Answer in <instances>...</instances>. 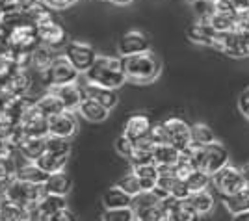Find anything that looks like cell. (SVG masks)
Returning <instances> with one entry per match:
<instances>
[{
	"mask_svg": "<svg viewBox=\"0 0 249 221\" xmlns=\"http://www.w3.org/2000/svg\"><path fill=\"white\" fill-rule=\"evenodd\" d=\"M84 74H86L88 82L104 85V87H112V89H117V87H121L126 82L123 58H114V56L97 54L93 65Z\"/></svg>",
	"mask_w": 249,
	"mask_h": 221,
	"instance_id": "1",
	"label": "cell"
},
{
	"mask_svg": "<svg viewBox=\"0 0 249 221\" xmlns=\"http://www.w3.org/2000/svg\"><path fill=\"white\" fill-rule=\"evenodd\" d=\"M123 67L126 80L134 84H149L155 82L160 74V62L155 54L142 52L123 58Z\"/></svg>",
	"mask_w": 249,
	"mask_h": 221,
	"instance_id": "2",
	"label": "cell"
},
{
	"mask_svg": "<svg viewBox=\"0 0 249 221\" xmlns=\"http://www.w3.org/2000/svg\"><path fill=\"white\" fill-rule=\"evenodd\" d=\"M212 188L219 195V199L244 191L246 189L244 169H240L238 166H232V164H227L225 168H221L212 175Z\"/></svg>",
	"mask_w": 249,
	"mask_h": 221,
	"instance_id": "3",
	"label": "cell"
},
{
	"mask_svg": "<svg viewBox=\"0 0 249 221\" xmlns=\"http://www.w3.org/2000/svg\"><path fill=\"white\" fill-rule=\"evenodd\" d=\"M78 71L73 67V63L69 62L67 58H65V54L63 56H56L54 58V62L41 71V78L45 85H49V87H56V85H63V84H73L78 80Z\"/></svg>",
	"mask_w": 249,
	"mask_h": 221,
	"instance_id": "4",
	"label": "cell"
},
{
	"mask_svg": "<svg viewBox=\"0 0 249 221\" xmlns=\"http://www.w3.org/2000/svg\"><path fill=\"white\" fill-rule=\"evenodd\" d=\"M214 49H218L232 58L249 56V30L236 28V30L225 32V34H218Z\"/></svg>",
	"mask_w": 249,
	"mask_h": 221,
	"instance_id": "5",
	"label": "cell"
},
{
	"mask_svg": "<svg viewBox=\"0 0 249 221\" xmlns=\"http://www.w3.org/2000/svg\"><path fill=\"white\" fill-rule=\"evenodd\" d=\"M164 126V134H166V141L175 145L177 149L184 151L186 147L192 145V126L188 125L182 117H166L162 121Z\"/></svg>",
	"mask_w": 249,
	"mask_h": 221,
	"instance_id": "6",
	"label": "cell"
},
{
	"mask_svg": "<svg viewBox=\"0 0 249 221\" xmlns=\"http://www.w3.org/2000/svg\"><path fill=\"white\" fill-rule=\"evenodd\" d=\"M65 58L73 63V67L78 73H86L93 65L97 54H95L93 47L88 43L71 41L65 47Z\"/></svg>",
	"mask_w": 249,
	"mask_h": 221,
	"instance_id": "7",
	"label": "cell"
},
{
	"mask_svg": "<svg viewBox=\"0 0 249 221\" xmlns=\"http://www.w3.org/2000/svg\"><path fill=\"white\" fill-rule=\"evenodd\" d=\"M149 49H151V41H149V37L145 34L140 30L124 32L123 35L119 37V43H117V51L121 54V58L149 52Z\"/></svg>",
	"mask_w": 249,
	"mask_h": 221,
	"instance_id": "8",
	"label": "cell"
},
{
	"mask_svg": "<svg viewBox=\"0 0 249 221\" xmlns=\"http://www.w3.org/2000/svg\"><path fill=\"white\" fill-rule=\"evenodd\" d=\"M78 130V123L74 119L73 112L63 110L56 116L49 117V136L54 137H65L71 139Z\"/></svg>",
	"mask_w": 249,
	"mask_h": 221,
	"instance_id": "9",
	"label": "cell"
},
{
	"mask_svg": "<svg viewBox=\"0 0 249 221\" xmlns=\"http://www.w3.org/2000/svg\"><path fill=\"white\" fill-rule=\"evenodd\" d=\"M51 91L62 101L63 108L69 110V112H76L78 106L82 104V101L86 99V89H84V85H78L76 82H73V84L56 85V87H51Z\"/></svg>",
	"mask_w": 249,
	"mask_h": 221,
	"instance_id": "10",
	"label": "cell"
},
{
	"mask_svg": "<svg viewBox=\"0 0 249 221\" xmlns=\"http://www.w3.org/2000/svg\"><path fill=\"white\" fill-rule=\"evenodd\" d=\"M51 173H47L45 169L34 162V160H26L22 158L21 164H15V179L24 180V182H30V184H39L43 186L47 179H49Z\"/></svg>",
	"mask_w": 249,
	"mask_h": 221,
	"instance_id": "11",
	"label": "cell"
},
{
	"mask_svg": "<svg viewBox=\"0 0 249 221\" xmlns=\"http://www.w3.org/2000/svg\"><path fill=\"white\" fill-rule=\"evenodd\" d=\"M151 126H153V121L147 114H134V116H130L124 121L123 134L130 137L132 141H138L142 137L149 136Z\"/></svg>",
	"mask_w": 249,
	"mask_h": 221,
	"instance_id": "12",
	"label": "cell"
},
{
	"mask_svg": "<svg viewBox=\"0 0 249 221\" xmlns=\"http://www.w3.org/2000/svg\"><path fill=\"white\" fill-rule=\"evenodd\" d=\"M43 189L45 193H52V195H62V197H67L73 189V179L69 173L65 171H56V173H51L47 182L43 184Z\"/></svg>",
	"mask_w": 249,
	"mask_h": 221,
	"instance_id": "13",
	"label": "cell"
},
{
	"mask_svg": "<svg viewBox=\"0 0 249 221\" xmlns=\"http://www.w3.org/2000/svg\"><path fill=\"white\" fill-rule=\"evenodd\" d=\"M76 112H78L86 121H89V123H93V125L104 123V121L108 119V116H110V110H108V108H104L101 102H97L95 99L88 97V95H86V99L82 101V104L78 106Z\"/></svg>",
	"mask_w": 249,
	"mask_h": 221,
	"instance_id": "14",
	"label": "cell"
},
{
	"mask_svg": "<svg viewBox=\"0 0 249 221\" xmlns=\"http://www.w3.org/2000/svg\"><path fill=\"white\" fill-rule=\"evenodd\" d=\"M188 37L194 43L205 45V47H214L218 39V32L212 28L208 21H197L188 28Z\"/></svg>",
	"mask_w": 249,
	"mask_h": 221,
	"instance_id": "15",
	"label": "cell"
},
{
	"mask_svg": "<svg viewBox=\"0 0 249 221\" xmlns=\"http://www.w3.org/2000/svg\"><path fill=\"white\" fill-rule=\"evenodd\" d=\"M84 89H86V95L88 97H91L95 99L97 102H101L104 108H108V110H114L117 102H119V95L115 89L112 87H104V85H97V84H91V82H88V84L84 85Z\"/></svg>",
	"mask_w": 249,
	"mask_h": 221,
	"instance_id": "16",
	"label": "cell"
},
{
	"mask_svg": "<svg viewBox=\"0 0 249 221\" xmlns=\"http://www.w3.org/2000/svg\"><path fill=\"white\" fill-rule=\"evenodd\" d=\"M238 21H240V11H223V10H218L208 19V22L212 24V28L218 32V34L236 30L238 28Z\"/></svg>",
	"mask_w": 249,
	"mask_h": 221,
	"instance_id": "17",
	"label": "cell"
},
{
	"mask_svg": "<svg viewBox=\"0 0 249 221\" xmlns=\"http://www.w3.org/2000/svg\"><path fill=\"white\" fill-rule=\"evenodd\" d=\"M180 158V149H177L175 145L171 143H156L155 149H153V160H155L156 166H171L175 168L177 162Z\"/></svg>",
	"mask_w": 249,
	"mask_h": 221,
	"instance_id": "18",
	"label": "cell"
},
{
	"mask_svg": "<svg viewBox=\"0 0 249 221\" xmlns=\"http://www.w3.org/2000/svg\"><path fill=\"white\" fill-rule=\"evenodd\" d=\"M132 199L134 197H130L126 191H123L115 184V186L104 189L103 206L104 208H126V206H132Z\"/></svg>",
	"mask_w": 249,
	"mask_h": 221,
	"instance_id": "19",
	"label": "cell"
},
{
	"mask_svg": "<svg viewBox=\"0 0 249 221\" xmlns=\"http://www.w3.org/2000/svg\"><path fill=\"white\" fill-rule=\"evenodd\" d=\"M186 201L197 216H207V214H210V212L214 210V206H216L214 195H212L208 189H201V191L190 193V197H188Z\"/></svg>",
	"mask_w": 249,
	"mask_h": 221,
	"instance_id": "20",
	"label": "cell"
},
{
	"mask_svg": "<svg viewBox=\"0 0 249 221\" xmlns=\"http://www.w3.org/2000/svg\"><path fill=\"white\" fill-rule=\"evenodd\" d=\"M69 162V154H62L51 149L45 147V153L37 158V164L41 166L47 173H56V171H65V166Z\"/></svg>",
	"mask_w": 249,
	"mask_h": 221,
	"instance_id": "21",
	"label": "cell"
},
{
	"mask_svg": "<svg viewBox=\"0 0 249 221\" xmlns=\"http://www.w3.org/2000/svg\"><path fill=\"white\" fill-rule=\"evenodd\" d=\"M45 147H47V137H22L21 143L17 145L19 153H21L22 158L26 160H34L37 162V158L45 153Z\"/></svg>",
	"mask_w": 249,
	"mask_h": 221,
	"instance_id": "22",
	"label": "cell"
},
{
	"mask_svg": "<svg viewBox=\"0 0 249 221\" xmlns=\"http://www.w3.org/2000/svg\"><path fill=\"white\" fill-rule=\"evenodd\" d=\"M0 221H28V210L17 203L0 199Z\"/></svg>",
	"mask_w": 249,
	"mask_h": 221,
	"instance_id": "23",
	"label": "cell"
},
{
	"mask_svg": "<svg viewBox=\"0 0 249 221\" xmlns=\"http://www.w3.org/2000/svg\"><path fill=\"white\" fill-rule=\"evenodd\" d=\"M221 203H223V206L227 208V212L231 216L240 214V212H246L249 210V191L244 189V191H238V193L221 197Z\"/></svg>",
	"mask_w": 249,
	"mask_h": 221,
	"instance_id": "24",
	"label": "cell"
},
{
	"mask_svg": "<svg viewBox=\"0 0 249 221\" xmlns=\"http://www.w3.org/2000/svg\"><path fill=\"white\" fill-rule=\"evenodd\" d=\"M36 108H37L45 117H52V116H56V114H60V112L65 110L63 104H62V101L52 93V91L45 93L41 99H37V101H36Z\"/></svg>",
	"mask_w": 249,
	"mask_h": 221,
	"instance_id": "25",
	"label": "cell"
},
{
	"mask_svg": "<svg viewBox=\"0 0 249 221\" xmlns=\"http://www.w3.org/2000/svg\"><path fill=\"white\" fill-rule=\"evenodd\" d=\"M167 221H197L199 216L194 212V208L188 204V201H178L175 206L166 214Z\"/></svg>",
	"mask_w": 249,
	"mask_h": 221,
	"instance_id": "26",
	"label": "cell"
},
{
	"mask_svg": "<svg viewBox=\"0 0 249 221\" xmlns=\"http://www.w3.org/2000/svg\"><path fill=\"white\" fill-rule=\"evenodd\" d=\"M212 141H216V136L212 132V128L203 123H197V125L192 126V143L196 145H201V147H207Z\"/></svg>",
	"mask_w": 249,
	"mask_h": 221,
	"instance_id": "27",
	"label": "cell"
},
{
	"mask_svg": "<svg viewBox=\"0 0 249 221\" xmlns=\"http://www.w3.org/2000/svg\"><path fill=\"white\" fill-rule=\"evenodd\" d=\"M54 54H52V47L49 45H43L39 49H34L32 51V63L39 69V71H45L52 62H54Z\"/></svg>",
	"mask_w": 249,
	"mask_h": 221,
	"instance_id": "28",
	"label": "cell"
},
{
	"mask_svg": "<svg viewBox=\"0 0 249 221\" xmlns=\"http://www.w3.org/2000/svg\"><path fill=\"white\" fill-rule=\"evenodd\" d=\"M186 184L190 191H201V189H207L212 184V175H208L207 171H201L196 169L194 173H190V177L186 179Z\"/></svg>",
	"mask_w": 249,
	"mask_h": 221,
	"instance_id": "29",
	"label": "cell"
},
{
	"mask_svg": "<svg viewBox=\"0 0 249 221\" xmlns=\"http://www.w3.org/2000/svg\"><path fill=\"white\" fill-rule=\"evenodd\" d=\"M101 221H136V212L132 206L126 208H104Z\"/></svg>",
	"mask_w": 249,
	"mask_h": 221,
	"instance_id": "30",
	"label": "cell"
},
{
	"mask_svg": "<svg viewBox=\"0 0 249 221\" xmlns=\"http://www.w3.org/2000/svg\"><path fill=\"white\" fill-rule=\"evenodd\" d=\"M117 186L123 189V191H126L130 197H136L138 193L143 191V189H142V182H140V179H138V175H136L134 171L123 175L121 179L117 180Z\"/></svg>",
	"mask_w": 249,
	"mask_h": 221,
	"instance_id": "31",
	"label": "cell"
},
{
	"mask_svg": "<svg viewBox=\"0 0 249 221\" xmlns=\"http://www.w3.org/2000/svg\"><path fill=\"white\" fill-rule=\"evenodd\" d=\"M8 87H10L11 93L15 95V97H22V95L26 93V89L30 87V78H28V74L15 73L13 76H10V78H8Z\"/></svg>",
	"mask_w": 249,
	"mask_h": 221,
	"instance_id": "32",
	"label": "cell"
},
{
	"mask_svg": "<svg viewBox=\"0 0 249 221\" xmlns=\"http://www.w3.org/2000/svg\"><path fill=\"white\" fill-rule=\"evenodd\" d=\"M194 11H196L199 21H208L218 11L216 0H197V2H194Z\"/></svg>",
	"mask_w": 249,
	"mask_h": 221,
	"instance_id": "33",
	"label": "cell"
},
{
	"mask_svg": "<svg viewBox=\"0 0 249 221\" xmlns=\"http://www.w3.org/2000/svg\"><path fill=\"white\" fill-rule=\"evenodd\" d=\"M114 149H115V153H117V154H119L121 158H126V160H130L132 153H134V141H132V139H130L128 136L121 134V136L115 137Z\"/></svg>",
	"mask_w": 249,
	"mask_h": 221,
	"instance_id": "34",
	"label": "cell"
},
{
	"mask_svg": "<svg viewBox=\"0 0 249 221\" xmlns=\"http://www.w3.org/2000/svg\"><path fill=\"white\" fill-rule=\"evenodd\" d=\"M49 221H80V220H78L76 212H73L69 206H63L58 212H54L51 218H49Z\"/></svg>",
	"mask_w": 249,
	"mask_h": 221,
	"instance_id": "35",
	"label": "cell"
},
{
	"mask_svg": "<svg viewBox=\"0 0 249 221\" xmlns=\"http://www.w3.org/2000/svg\"><path fill=\"white\" fill-rule=\"evenodd\" d=\"M238 108H240V112L244 114V116L249 119V85L240 93L238 97Z\"/></svg>",
	"mask_w": 249,
	"mask_h": 221,
	"instance_id": "36",
	"label": "cell"
},
{
	"mask_svg": "<svg viewBox=\"0 0 249 221\" xmlns=\"http://www.w3.org/2000/svg\"><path fill=\"white\" fill-rule=\"evenodd\" d=\"M47 8H54V10H63V8H69L73 6L76 0H43Z\"/></svg>",
	"mask_w": 249,
	"mask_h": 221,
	"instance_id": "37",
	"label": "cell"
},
{
	"mask_svg": "<svg viewBox=\"0 0 249 221\" xmlns=\"http://www.w3.org/2000/svg\"><path fill=\"white\" fill-rule=\"evenodd\" d=\"M231 221H249V210L246 212H240V214H234Z\"/></svg>",
	"mask_w": 249,
	"mask_h": 221,
	"instance_id": "38",
	"label": "cell"
},
{
	"mask_svg": "<svg viewBox=\"0 0 249 221\" xmlns=\"http://www.w3.org/2000/svg\"><path fill=\"white\" fill-rule=\"evenodd\" d=\"M244 175H246V189L249 191V164L244 168Z\"/></svg>",
	"mask_w": 249,
	"mask_h": 221,
	"instance_id": "39",
	"label": "cell"
},
{
	"mask_svg": "<svg viewBox=\"0 0 249 221\" xmlns=\"http://www.w3.org/2000/svg\"><path fill=\"white\" fill-rule=\"evenodd\" d=\"M110 2H114V4H119V6H124V4H130L132 0H110Z\"/></svg>",
	"mask_w": 249,
	"mask_h": 221,
	"instance_id": "40",
	"label": "cell"
},
{
	"mask_svg": "<svg viewBox=\"0 0 249 221\" xmlns=\"http://www.w3.org/2000/svg\"><path fill=\"white\" fill-rule=\"evenodd\" d=\"M242 4L246 6V10H249V0H242Z\"/></svg>",
	"mask_w": 249,
	"mask_h": 221,
	"instance_id": "41",
	"label": "cell"
},
{
	"mask_svg": "<svg viewBox=\"0 0 249 221\" xmlns=\"http://www.w3.org/2000/svg\"><path fill=\"white\" fill-rule=\"evenodd\" d=\"M188 2H192V4H194V2H197V0H188Z\"/></svg>",
	"mask_w": 249,
	"mask_h": 221,
	"instance_id": "42",
	"label": "cell"
}]
</instances>
